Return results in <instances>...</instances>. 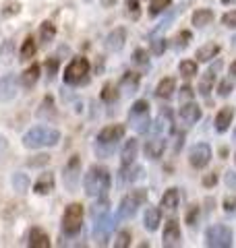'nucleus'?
I'll return each instance as SVG.
<instances>
[{"instance_id":"55","label":"nucleus","mask_w":236,"mask_h":248,"mask_svg":"<svg viewBox=\"0 0 236 248\" xmlns=\"http://www.w3.org/2000/svg\"><path fill=\"white\" fill-rule=\"evenodd\" d=\"M6 149H9V141H6V139H4L2 135H0V155H2Z\"/></svg>"},{"instance_id":"11","label":"nucleus","mask_w":236,"mask_h":248,"mask_svg":"<svg viewBox=\"0 0 236 248\" xmlns=\"http://www.w3.org/2000/svg\"><path fill=\"white\" fill-rule=\"evenodd\" d=\"M127 133V126L124 124H110V126L101 128L98 135V143H118Z\"/></svg>"},{"instance_id":"28","label":"nucleus","mask_w":236,"mask_h":248,"mask_svg":"<svg viewBox=\"0 0 236 248\" xmlns=\"http://www.w3.org/2000/svg\"><path fill=\"white\" fill-rule=\"evenodd\" d=\"M214 21V11L211 9H197L193 13V25L195 27H205Z\"/></svg>"},{"instance_id":"15","label":"nucleus","mask_w":236,"mask_h":248,"mask_svg":"<svg viewBox=\"0 0 236 248\" xmlns=\"http://www.w3.org/2000/svg\"><path fill=\"white\" fill-rule=\"evenodd\" d=\"M180 120H183L185 124H188V126H193V124L199 122L201 120V108H199V104H195V102L183 104V108H180Z\"/></svg>"},{"instance_id":"54","label":"nucleus","mask_w":236,"mask_h":248,"mask_svg":"<svg viewBox=\"0 0 236 248\" xmlns=\"http://www.w3.org/2000/svg\"><path fill=\"white\" fill-rule=\"evenodd\" d=\"M226 184L230 188H236V174L234 172H226Z\"/></svg>"},{"instance_id":"37","label":"nucleus","mask_w":236,"mask_h":248,"mask_svg":"<svg viewBox=\"0 0 236 248\" xmlns=\"http://www.w3.org/2000/svg\"><path fill=\"white\" fill-rule=\"evenodd\" d=\"M118 99V91L112 83H106L104 87H101V102H106V104H112Z\"/></svg>"},{"instance_id":"56","label":"nucleus","mask_w":236,"mask_h":248,"mask_svg":"<svg viewBox=\"0 0 236 248\" xmlns=\"http://www.w3.org/2000/svg\"><path fill=\"white\" fill-rule=\"evenodd\" d=\"M100 2H101V6H106V9H110V6H114V4L118 2V0H100Z\"/></svg>"},{"instance_id":"40","label":"nucleus","mask_w":236,"mask_h":248,"mask_svg":"<svg viewBox=\"0 0 236 248\" xmlns=\"http://www.w3.org/2000/svg\"><path fill=\"white\" fill-rule=\"evenodd\" d=\"M13 52H15L13 42H4L2 48H0V64H6V62H11Z\"/></svg>"},{"instance_id":"52","label":"nucleus","mask_w":236,"mask_h":248,"mask_svg":"<svg viewBox=\"0 0 236 248\" xmlns=\"http://www.w3.org/2000/svg\"><path fill=\"white\" fill-rule=\"evenodd\" d=\"M37 159H29V166H39V164H48L50 161V155L48 153H42V155H35Z\"/></svg>"},{"instance_id":"7","label":"nucleus","mask_w":236,"mask_h":248,"mask_svg":"<svg viewBox=\"0 0 236 248\" xmlns=\"http://www.w3.org/2000/svg\"><path fill=\"white\" fill-rule=\"evenodd\" d=\"M205 246L209 248H228L232 246V230L226 226H209L205 230Z\"/></svg>"},{"instance_id":"23","label":"nucleus","mask_w":236,"mask_h":248,"mask_svg":"<svg viewBox=\"0 0 236 248\" xmlns=\"http://www.w3.org/2000/svg\"><path fill=\"white\" fill-rule=\"evenodd\" d=\"M139 83H141V75L129 71V73H124V77L120 79V89L124 91V95H133V93L137 91Z\"/></svg>"},{"instance_id":"60","label":"nucleus","mask_w":236,"mask_h":248,"mask_svg":"<svg viewBox=\"0 0 236 248\" xmlns=\"http://www.w3.org/2000/svg\"><path fill=\"white\" fill-rule=\"evenodd\" d=\"M232 44H234V48H236V35L232 37Z\"/></svg>"},{"instance_id":"5","label":"nucleus","mask_w":236,"mask_h":248,"mask_svg":"<svg viewBox=\"0 0 236 248\" xmlns=\"http://www.w3.org/2000/svg\"><path fill=\"white\" fill-rule=\"evenodd\" d=\"M129 124L133 130L137 133H147L149 124H152V118H149V102L147 99H139V102L133 104L131 112H129Z\"/></svg>"},{"instance_id":"18","label":"nucleus","mask_w":236,"mask_h":248,"mask_svg":"<svg viewBox=\"0 0 236 248\" xmlns=\"http://www.w3.org/2000/svg\"><path fill=\"white\" fill-rule=\"evenodd\" d=\"M172 124H174V118H172V114H170L168 108H164V110L157 114V118H155L153 133H155V135H162L166 128L170 130V133H174V126H172Z\"/></svg>"},{"instance_id":"24","label":"nucleus","mask_w":236,"mask_h":248,"mask_svg":"<svg viewBox=\"0 0 236 248\" xmlns=\"http://www.w3.org/2000/svg\"><path fill=\"white\" fill-rule=\"evenodd\" d=\"M218 54H219V46L218 44H205V46H201V48L195 52V58H197V62H211Z\"/></svg>"},{"instance_id":"19","label":"nucleus","mask_w":236,"mask_h":248,"mask_svg":"<svg viewBox=\"0 0 236 248\" xmlns=\"http://www.w3.org/2000/svg\"><path fill=\"white\" fill-rule=\"evenodd\" d=\"M143 223H145L147 232H157V228H160V223H162V209L147 207L145 215H143Z\"/></svg>"},{"instance_id":"50","label":"nucleus","mask_w":236,"mask_h":248,"mask_svg":"<svg viewBox=\"0 0 236 248\" xmlns=\"http://www.w3.org/2000/svg\"><path fill=\"white\" fill-rule=\"evenodd\" d=\"M129 244H131V234H129V232H120V234L116 236L114 246L116 248H122V246H129Z\"/></svg>"},{"instance_id":"39","label":"nucleus","mask_w":236,"mask_h":248,"mask_svg":"<svg viewBox=\"0 0 236 248\" xmlns=\"http://www.w3.org/2000/svg\"><path fill=\"white\" fill-rule=\"evenodd\" d=\"M174 42H176V44H174L176 50H185L186 46H188V42H193V33H191V31H180Z\"/></svg>"},{"instance_id":"41","label":"nucleus","mask_w":236,"mask_h":248,"mask_svg":"<svg viewBox=\"0 0 236 248\" xmlns=\"http://www.w3.org/2000/svg\"><path fill=\"white\" fill-rule=\"evenodd\" d=\"M116 149V143H98L96 141V153L98 157H108V155H112Z\"/></svg>"},{"instance_id":"44","label":"nucleus","mask_w":236,"mask_h":248,"mask_svg":"<svg viewBox=\"0 0 236 248\" xmlns=\"http://www.w3.org/2000/svg\"><path fill=\"white\" fill-rule=\"evenodd\" d=\"M166 52V40L164 37H153L152 40V54L153 56H162Z\"/></svg>"},{"instance_id":"4","label":"nucleus","mask_w":236,"mask_h":248,"mask_svg":"<svg viewBox=\"0 0 236 248\" xmlns=\"http://www.w3.org/2000/svg\"><path fill=\"white\" fill-rule=\"evenodd\" d=\"M147 199V190H129L127 195L122 197L120 201V207H118V213H116V219L122 221V219H131L133 215L139 211V207L145 203Z\"/></svg>"},{"instance_id":"59","label":"nucleus","mask_w":236,"mask_h":248,"mask_svg":"<svg viewBox=\"0 0 236 248\" xmlns=\"http://www.w3.org/2000/svg\"><path fill=\"white\" fill-rule=\"evenodd\" d=\"M230 2H234V0H222V4H230Z\"/></svg>"},{"instance_id":"53","label":"nucleus","mask_w":236,"mask_h":248,"mask_svg":"<svg viewBox=\"0 0 236 248\" xmlns=\"http://www.w3.org/2000/svg\"><path fill=\"white\" fill-rule=\"evenodd\" d=\"M216 182H218V176L216 174H209V176L203 178V186H209V188H211V186H216Z\"/></svg>"},{"instance_id":"30","label":"nucleus","mask_w":236,"mask_h":248,"mask_svg":"<svg viewBox=\"0 0 236 248\" xmlns=\"http://www.w3.org/2000/svg\"><path fill=\"white\" fill-rule=\"evenodd\" d=\"M54 35H56V25L50 21H44L39 25V40H42V44H50L54 40Z\"/></svg>"},{"instance_id":"32","label":"nucleus","mask_w":236,"mask_h":248,"mask_svg":"<svg viewBox=\"0 0 236 248\" xmlns=\"http://www.w3.org/2000/svg\"><path fill=\"white\" fill-rule=\"evenodd\" d=\"M214 81H216V71L211 68L209 73H205V77L199 81V93L203 97H207L209 95V91H211V87H214Z\"/></svg>"},{"instance_id":"8","label":"nucleus","mask_w":236,"mask_h":248,"mask_svg":"<svg viewBox=\"0 0 236 248\" xmlns=\"http://www.w3.org/2000/svg\"><path fill=\"white\" fill-rule=\"evenodd\" d=\"M114 226L116 223L112 219V215H110V211L100 213L96 217V223H93V230H91L93 240H96L100 246L108 244V240H110V236H112V232H114Z\"/></svg>"},{"instance_id":"49","label":"nucleus","mask_w":236,"mask_h":248,"mask_svg":"<svg viewBox=\"0 0 236 248\" xmlns=\"http://www.w3.org/2000/svg\"><path fill=\"white\" fill-rule=\"evenodd\" d=\"M222 25L230 27V29H234V27H236V11H228V13H224V17H222Z\"/></svg>"},{"instance_id":"6","label":"nucleus","mask_w":236,"mask_h":248,"mask_svg":"<svg viewBox=\"0 0 236 248\" xmlns=\"http://www.w3.org/2000/svg\"><path fill=\"white\" fill-rule=\"evenodd\" d=\"M89 60L87 58H83V56H77L75 60H70V64L67 66V71H65V83L67 85H81L87 81V77H89Z\"/></svg>"},{"instance_id":"17","label":"nucleus","mask_w":236,"mask_h":248,"mask_svg":"<svg viewBox=\"0 0 236 248\" xmlns=\"http://www.w3.org/2000/svg\"><path fill=\"white\" fill-rule=\"evenodd\" d=\"M54 184H56L54 174L52 172H44V174H39V178L35 180L34 190L37 192V195H50V192L54 190Z\"/></svg>"},{"instance_id":"31","label":"nucleus","mask_w":236,"mask_h":248,"mask_svg":"<svg viewBox=\"0 0 236 248\" xmlns=\"http://www.w3.org/2000/svg\"><path fill=\"white\" fill-rule=\"evenodd\" d=\"M35 52H37V44H35V40L34 37H27L25 42H23V46H21V60L25 62V60H31L35 56Z\"/></svg>"},{"instance_id":"21","label":"nucleus","mask_w":236,"mask_h":248,"mask_svg":"<svg viewBox=\"0 0 236 248\" xmlns=\"http://www.w3.org/2000/svg\"><path fill=\"white\" fill-rule=\"evenodd\" d=\"M137 153H139V141H137V139H127V143H124V149H122L120 164H122V166L135 164Z\"/></svg>"},{"instance_id":"29","label":"nucleus","mask_w":236,"mask_h":248,"mask_svg":"<svg viewBox=\"0 0 236 248\" xmlns=\"http://www.w3.org/2000/svg\"><path fill=\"white\" fill-rule=\"evenodd\" d=\"M178 201H180L178 188H168L166 192H164V197H162V207L164 209H176Z\"/></svg>"},{"instance_id":"1","label":"nucleus","mask_w":236,"mask_h":248,"mask_svg":"<svg viewBox=\"0 0 236 248\" xmlns=\"http://www.w3.org/2000/svg\"><path fill=\"white\" fill-rule=\"evenodd\" d=\"M83 190L89 199H108L110 190V172L104 166H91L83 178Z\"/></svg>"},{"instance_id":"12","label":"nucleus","mask_w":236,"mask_h":248,"mask_svg":"<svg viewBox=\"0 0 236 248\" xmlns=\"http://www.w3.org/2000/svg\"><path fill=\"white\" fill-rule=\"evenodd\" d=\"M127 44V29L124 27H116L108 33L106 37V50L108 52H120Z\"/></svg>"},{"instance_id":"58","label":"nucleus","mask_w":236,"mask_h":248,"mask_svg":"<svg viewBox=\"0 0 236 248\" xmlns=\"http://www.w3.org/2000/svg\"><path fill=\"white\" fill-rule=\"evenodd\" d=\"M226 153H228V149H226V147H222V149H219V155H222V157H226Z\"/></svg>"},{"instance_id":"13","label":"nucleus","mask_w":236,"mask_h":248,"mask_svg":"<svg viewBox=\"0 0 236 248\" xmlns=\"http://www.w3.org/2000/svg\"><path fill=\"white\" fill-rule=\"evenodd\" d=\"M15 95H17V77L9 73L0 79V102H11Z\"/></svg>"},{"instance_id":"9","label":"nucleus","mask_w":236,"mask_h":248,"mask_svg":"<svg viewBox=\"0 0 236 248\" xmlns=\"http://www.w3.org/2000/svg\"><path fill=\"white\" fill-rule=\"evenodd\" d=\"M211 161V147L207 143H197L191 147V153H188V164L195 170H203Z\"/></svg>"},{"instance_id":"2","label":"nucleus","mask_w":236,"mask_h":248,"mask_svg":"<svg viewBox=\"0 0 236 248\" xmlns=\"http://www.w3.org/2000/svg\"><path fill=\"white\" fill-rule=\"evenodd\" d=\"M60 143V133L50 126H34L23 135V145L27 149H42V147H54Z\"/></svg>"},{"instance_id":"46","label":"nucleus","mask_w":236,"mask_h":248,"mask_svg":"<svg viewBox=\"0 0 236 248\" xmlns=\"http://www.w3.org/2000/svg\"><path fill=\"white\" fill-rule=\"evenodd\" d=\"M178 97H180V102H183V104H186V102H193V97H195V91H193V87H191V85H185V87L180 89Z\"/></svg>"},{"instance_id":"14","label":"nucleus","mask_w":236,"mask_h":248,"mask_svg":"<svg viewBox=\"0 0 236 248\" xmlns=\"http://www.w3.org/2000/svg\"><path fill=\"white\" fill-rule=\"evenodd\" d=\"M162 244L166 248L180 244V226H178L176 219L166 221V226H164V234H162Z\"/></svg>"},{"instance_id":"34","label":"nucleus","mask_w":236,"mask_h":248,"mask_svg":"<svg viewBox=\"0 0 236 248\" xmlns=\"http://www.w3.org/2000/svg\"><path fill=\"white\" fill-rule=\"evenodd\" d=\"M11 182H13V188L17 192H25L29 188V176L23 174V172H15Z\"/></svg>"},{"instance_id":"10","label":"nucleus","mask_w":236,"mask_h":248,"mask_svg":"<svg viewBox=\"0 0 236 248\" xmlns=\"http://www.w3.org/2000/svg\"><path fill=\"white\" fill-rule=\"evenodd\" d=\"M79 170H81V159H79V155H73V157L68 159L67 168H65V174H62V182H65V186H67L68 192H73V190L77 188Z\"/></svg>"},{"instance_id":"3","label":"nucleus","mask_w":236,"mask_h":248,"mask_svg":"<svg viewBox=\"0 0 236 248\" xmlns=\"http://www.w3.org/2000/svg\"><path fill=\"white\" fill-rule=\"evenodd\" d=\"M83 226V205L81 203H70L65 213H62V234L68 236V238H75L79 232H81Z\"/></svg>"},{"instance_id":"47","label":"nucleus","mask_w":236,"mask_h":248,"mask_svg":"<svg viewBox=\"0 0 236 248\" xmlns=\"http://www.w3.org/2000/svg\"><path fill=\"white\" fill-rule=\"evenodd\" d=\"M232 93V83L230 81H219V85H218V95L219 97H228Z\"/></svg>"},{"instance_id":"62","label":"nucleus","mask_w":236,"mask_h":248,"mask_svg":"<svg viewBox=\"0 0 236 248\" xmlns=\"http://www.w3.org/2000/svg\"><path fill=\"white\" fill-rule=\"evenodd\" d=\"M85 2H91V0H85Z\"/></svg>"},{"instance_id":"35","label":"nucleus","mask_w":236,"mask_h":248,"mask_svg":"<svg viewBox=\"0 0 236 248\" xmlns=\"http://www.w3.org/2000/svg\"><path fill=\"white\" fill-rule=\"evenodd\" d=\"M172 0H152L149 2V17H157V15H162L166 9H170Z\"/></svg>"},{"instance_id":"36","label":"nucleus","mask_w":236,"mask_h":248,"mask_svg":"<svg viewBox=\"0 0 236 248\" xmlns=\"http://www.w3.org/2000/svg\"><path fill=\"white\" fill-rule=\"evenodd\" d=\"M124 13H127V17L137 21L141 17V4L139 0H124Z\"/></svg>"},{"instance_id":"33","label":"nucleus","mask_w":236,"mask_h":248,"mask_svg":"<svg viewBox=\"0 0 236 248\" xmlns=\"http://www.w3.org/2000/svg\"><path fill=\"white\" fill-rule=\"evenodd\" d=\"M178 73L185 77V79H193V77L199 73V66H197L195 60H183L178 66Z\"/></svg>"},{"instance_id":"51","label":"nucleus","mask_w":236,"mask_h":248,"mask_svg":"<svg viewBox=\"0 0 236 248\" xmlns=\"http://www.w3.org/2000/svg\"><path fill=\"white\" fill-rule=\"evenodd\" d=\"M224 211L226 213H234L236 211V197H226L224 199Z\"/></svg>"},{"instance_id":"48","label":"nucleus","mask_w":236,"mask_h":248,"mask_svg":"<svg viewBox=\"0 0 236 248\" xmlns=\"http://www.w3.org/2000/svg\"><path fill=\"white\" fill-rule=\"evenodd\" d=\"M58 66H60V58H48V60H46V68H48V77H50V79L56 75Z\"/></svg>"},{"instance_id":"16","label":"nucleus","mask_w":236,"mask_h":248,"mask_svg":"<svg viewBox=\"0 0 236 248\" xmlns=\"http://www.w3.org/2000/svg\"><path fill=\"white\" fill-rule=\"evenodd\" d=\"M164 149H166V139H164L162 135L160 137H153V139H149V141L145 143V155L149 159H157V157H162L164 155Z\"/></svg>"},{"instance_id":"43","label":"nucleus","mask_w":236,"mask_h":248,"mask_svg":"<svg viewBox=\"0 0 236 248\" xmlns=\"http://www.w3.org/2000/svg\"><path fill=\"white\" fill-rule=\"evenodd\" d=\"M185 221H186V226H188V228H195V226H197V221H199V207H197V205H191V209H188L186 215H185Z\"/></svg>"},{"instance_id":"61","label":"nucleus","mask_w":236,"mask_h":248,"mask_svg":"<svg viewBox=\"0 0 236 248\" xmlns=\"http://www.w3.org/2000/svg\"><path fill=\"white\" fill-rule=\"evenodd\" d=\"M234 141H236V130H234Z\"/></svg>"},{"instance_id":"45","label":"nucleus","mask_w":236,"mask_h":248,"mask_svg":"<svg viewBox=\"0 0 236 248\" xmlns=\"http://www.w3.org/2000/svg\"><path fill=\"white\" fill-rule=\"evenodd\" d=\"M147 50L143 48H137L135 52H133V64H137V66H147Z\"/></svg>"},{"instance_id":"20","label":"nucleus","mask_w":236,"mask_h":248,"mask_svg":"<svg viewBox=\"0 0 236 248\" xmlns=\"http://www.w3.org/2000/svg\"><path fill=\"white\" fill-rule=\"evenodd\" d=\"M232 118H234V108L224 106L216 116V130L218 133H226V130L230 128V124H232Z\"/></svg>"},{"instance_id":"42","label":"nucleus","mask_w":236,"mask_h":248,"mask_svg":"<svg viewBox=\"0 0 236 248\" xmlns=\"http://www.w3.org/2000/svg\"><path fill=\"white\" fill-rule=\"evenodd\" d=\"M21 13V2L17 0H11V2H4L2 4V15L4 17H15V15Z\"/></svg>"},{"instance_id":"26","label":"nucleus","mask_w":236,"mask_h":248,"mask_svg":"<svg viewBox=\"0 0 236 248\" xmlns=\"http://www.w3.org/2000/svg\"><path fill=\"white\" fill-rule=\"evenodd\" d=\"M143 174H145V170L141 168V166H135V164L122 166L120 180H122V182H135V180H139V178H143Z\"/></svg>"},{"instance_id":"27","label":"nucleus","mask_w":236,"mask_h":248,"mask_svg":"<svg viewBox=\"0 0 236 248\" xmlns=\"http://www.w3.org/2000/svg\"><path fill=\"white\" fill-rule=\"evenodd\" d=\"M39 71H42V68H39V64H31L27 71L21 75V85H23V87H25V89L34 87V85L37 83V79H39Z\"/></svg>"},{"instance_id":"38","label":"nucleus","mask_w":236,"mask_h":248,"mask_svg":"<svg viewBox=\"0 0 236 248\" xmlns=\"http://www.w3.org/2000/svg\"><path fill=\"white\" fill-rule=\"evenodd\" d=\"M46 116H54V99L48 95L44 99V104L39 106V110H37V118H46Z\"/></svg>"},{"instance_id":"57","label":"nucleus","mask_w":236,"mask_h":248,"mask_svg":"<svg viewBox=\"0 0 236 248\" xmlns=\"http://www.w3.org/2000/svg\"><path fill=\"white\" fill-rule=\"evenodd\" d=\"M230 75H232V77H236V60L230 64Z\"/></svg>"},{"instance_id":"25","label":"nucleus","mask_w":236,"mask_h":248,"mask_svg":"<svg viewBox=\"0 0 236 248\" xmlns=\"http://www.w3.org/2000/svg\"><path fill=\"white\" fill-rule=\"evenodd\" d=\"M31 248H48L50 246V240H48V234L42 232L39 228H34L29 232V242H27Z\"/></svg>"},{"instance_id":"63","label":"nucleus","mask_w":236,"mask_h":248,"mask_svg":"<svg viewBox=\"0 0 236 248\" xmlns=\"http://www.w3.org/2000/svg\"><path fill=\"white\" fill-rule=\"evenodd\" d=\"M234 159H236V157H234Z\"/></svg>"},{"instance_id":"22","label":"nucleus","mask_w":236,"mask_h":248,"mask_svg":"<svg viewBox=\"0 0 236 248\" xmlns=\"http://www.w3.org/2000/svg\"><path fill=\"white\" fill-rule=\"evenodd\" d=\"M174 91H176L174 77H164V79L157 83V87H155V95L162 97V99H170L172 95H174Z\"/></svg>"}]
</instances>
